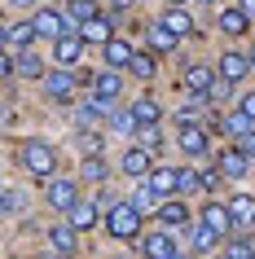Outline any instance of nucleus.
<instances>
[{
  "label": "nucleus",
  "instance_id": "obj_1",
  "mask_svg": "<svg viewBox=\"0 0 255 259\" xmlns=\"http://www.w3.org/2000/svg\"><path fill=\"white\" fill-rule=\"evenodd\" d=\"M106 233L119 237V242H136V237H141V211H136L132 202H115L106 211Z\"/></svg>",
  "mask_w": 255,
  "mask_h": 259
},
{
  "label": "nucleus",
  "instance_id": "obj_2",
  "mask_svg": "<svg viewBox=\"0 0 255 259\" xmlns=\"http://www.w3.org/2000/svg\"><path fill=\"white\" fill-rule=\"evenodd\" d=\"M18 163L27 167L35 180H49L57 171V154H53V145H44V141H27V145L18 150Z\"/></svg>",
  "mask_w": 255,
  "mask_h": 259
},
{
  "label": "nucleus",
  "instance_id": "obj_3",
  "mask_svg": "<svg viewBox=\"0 0 255 259\" xmlns=\"http://www.w3.org/2000/svg\"><path fill=\"white\" fill-rule=\"evenodd\" d=\"M44 97H53V101L66 106V101L80 97V79H75L66 66H62V70H49V75H44Z\"/></svg>",
  "mask_w": 255,
  "mask_h": 259
},
{
  "label": "nucleus",
  "instance_id": "obj_4",
  "mask_svg": "<svg viewBox=\"0 0 255 259\" xmlns=\"http://www.w3.org/2000/svg\"><path fill=\"white\" fill-rule=\"evenodd\" d=\"M84 44H88V40L80 35V27H70L66 35H57V40H53V62L70 70V66H75V62L84 57Z\"/></svg>",
  "mask_w": 255,
  "mask_h": 259
},
{
  "label": "nucleus",
  "instance_id": "obj_5",
  "mask_svg": "<svg viewBox=\"0 0 255 259\" xmlns=\"http://www.w3.org/2000/svg\"><path fill=\"white\" fill-rule=\"evenodd\" d=\"M31 22H35V35H44V40H57V35H66V31H70L66 14H57V9H40Z\"/></svg>",
  "mask_w": 255,
  "mask_h": 259
},
{
  "label": "nucleus",
  "instance_id": "obj_6",
  "mask_svg": "<svg viewBox=\"0 0 255 259\" xmlns=\"http://www.w3.org/2000/svg\"><path fill=\"white\" fill-rule=\"evenodd\" d=\"M75 198H80V189H75L70 180H49V189H44V202L53 206V211H70Z\"/></svg>",
  "mask_w": 255,
  "mask_h": 259
},
{
  "label": "nucleus",
  "instance_id": "obj_7",
  "mask_svg": "<svg viewBox=\"0 0 255 259\" xmlns=\"http://www.w3.org/2000/svg\"><path fill=\"white\" fill-rule=\"evenodd\" d=\"M225 206H229V215H233V229H255V198L251 193H238Z\"/></svg>",
  "mask_w": 255,
  "mask_h": 259
},
{
  "label": "nucleus",
  "instance_id": "obj_8",
  "mask_svg": "<svg viewBox=\"0 0 255 259\" xmlns=\"http://www.w3.org/2000/svg\"><path fill=\"white\" fill-rule=\"evenodd\" d=\"M251 163H255L251 154H242V150H225V154H220V176H225V180H242L246 171H251Z\"/></svg>",
  "mask_w": 255,
  "mask_h": 259
},
{
  "label": "nucleus",
  "instance_id": "obj_9",
  "mask_svg": "<svg viewBox=\"0 0 255 259\" xmlns=\"http://www.w3.org/2000/svg\"><path fill=\"white\" fill-rule=\"evenodd\" d=\"M141 250H145V259H172L180 246H176V237H167V233H150V237H141Z\"/></svg>",
  "mask_w": 255,
  "mask_h": 259
},
{
  "label": "nucleus",
  "instance_id": "obj_10",
  "mask_svg": "<svg viewBox=\"0 0 255 259\" xmlns=\"http://www.w3.org/2000/svg\"><path fill=\"white\" fill-rule=\"evenodd\" d=\"M150 167H154V163H150V150H141V145H136V150H128V154L119 158V171H123V176H132V180L150 176Z\"/></svg>",
  "mask_w": 255,
  "mask_h": 259
},
{
  "label": "nucleus",
  "instance_id": "obj_11",
  "mask_svg": "<svg viewBox=\"0 0 255 259\" xmlns=\"http://www.w3.org/2000/svg\"><path fill=\"white\" fill-rule=\"evenodd\" d=\"M66 224H70V229H80V233H88V229L97 224V202L75 198V202H70V211H66Z\"/></svg>",
  "mask_w": 255,
  "mask_h": 259
},
{
  "label": "nucleus",
  "instance_id": "obj_12",
  "mask_svg": "<svg viewBox=\"0 0 255 259\" xmlns=\"http://www.w3.org/2000/svg\"><path fill=\"white\" fill-rule=\"evenodd\" d=\"M180 150L185 154H194V158H198V154H207V132H202L198 123H180Z\"/></svg>",
  "mask_w": 255,
  "mask_h": 259
},
{
  "label": "nucleus",
  "instance_id": "obj_13",
  "mask_svg": "<svg viewBox=\"0 0 255 259\" xmlns=\"http://www.w3.org/2000/svg\"><path fill=\"white\" fill-rule=\"evenodd\" d=\"M211 83H215V70L211 66H202V62H194V66H189L185 70V93H207V88H211Z\"/></svg>",
  "mask_w": 255,
  "mask_h": 259
},
{
  "label": "nucleus",
  "instance_id": "obj_14",
  "mask_svg": "<svg viewBox=\"0 0 255 259\" xmlns=\"http://www.w3.org/2000/svg\"><path fill=\"white\" fill-rule=\"evenodd\" d=\"M246 70H251V57H246V53H225V57H220V79L238 83Z\"/></svg>",
  "mask_w": 255,
  "mask_h": 259
},
{
  "label": "nucleus",
  "instance_id": "obj_15",
  "mask_svg": "<svg viewBox=\"0 0 255 259\" xmlns=\"http://www.w3.org/2000/svg\"><path fill=\"white\" fill-rule=\"evenodd\" d=\"M49 242H53L57 255H70V250L80 246V229H70V224H53V229H49Z\"/></svg>",
  "mask_w": 255,
  "mask_h": 259
},
{
  "label": "nucleus",
  "instance_id": "obj_16",
  "mask_svg": "<svg viewBox=\"0 0 255 259\" xmlns=\"http://www.w3.org/2000/svg\"><path fill=\"white\" fill-rule=\"evenodd\" d=\"M93 93H97V97H106V101H115V97L123 93L119 70H101V75H93Z\"/></svg>",
  "mask_w": 255,
  "mask_h": 259
},
{
  "label": "nucleus",
  "instance_id": "obj_17",
  "mask_svg": "<svg viewBox=\"0 0 255 259\" xmlns=\"http://www.w3.org/2000/svg\"><path fill=\"white\" fill-rule=\"evenodd\" d=\"M202 224H211L215 233H229V229H233V215H229L225 202H207V206H202Z\"/></svg>",
  "mask_w": 255,
  "mask_h": 259
},
{
  "label": "nucleus",
  "instance_id": "obj_18",
  "mask_svg": "<svg viewBox=\"0 0 255 259\" xmlns=\"http://www.w3.org/2000/svg\"><path fill=\"white\" fill-rule=\"evenodd\" d=\"M132 53H136V49H132L128 40H115V35L106 40V62H110V70H123L128 62H132Z\"/></svg>",
  "mask_w": 255,
  "mask_h": 259
},
{
  "label": "nucleus",
  "instance_id": "obj_19",
  "mask_svg": "<svg viewBox=\"0 0 255 259\" xmlns=\"http://www.w3.org/2000/svg\"><path fill=\"white\" fill-rule=\"evenodd\" d=\"M159 220L167 229H189V206L185 202H159Z\"/></svg>",
  "mask_w": 255,
  "mask_h": 259
},
{
  "label": "nucleus",
  "instance_id": "obj_20",
  "mask_svg": "<svg viewBox=\"0 0 255 259\" xmlns=\"http://www.w3.org/2000/svg\"><path fill=\"white\" fill-rule=\"evenodd\" d=\"M31 40H35V22H14L5 31V49H31Z\"/></svg>",
  "mask_w": 255,
  "mask_h": 259
},
{
  "label": "nucleus",
  "instance_id": "obj_21",
  "mask_svg": "<svg viewBox=\"0 0 255 259\" xmlns=\"http://www.w3.org/2000/svg\"><path fill=\"white\" fill-rule=\"evenodd\" d=\"M163 27L176 31V35H189V31H194V18L185 14V5H172V9L163 14Z\"/></svg>",
  "mask_w": 255,
  "mask_h": 259
},
{
  "label": "nucleus",
  "instance_id": "obj_22",
  "mask_svg": "<svg viewBox=\"0 0 255 259\" xmlns=\"http://www.w3.org/2000/svg\"><path fill=\"white\" fill-rule=\"evenodd\" d=\"M150 189L159 193V198L176 193V171H172V167H150Z\"/></svg>",
  "mask_w": 255,
  "mask_h": 259
},
{
  "label": "nucleus",
  "instance_id": "obj_23",
  "mask_svg": "<svg viewBox=\"0 0 255 259\" xmlns=\"http://www.w3.org/2000/svg\"><path fill=\"white\" fill-rule=\"evenodd\" d=\"M246 27H251V18L242 9H220V31L225 35H246Z\"/></svg>",
  "mask_w": 255,
  "mask_h": 259
},
{
  "label": "nucleus",
  "instance_id": "obj_24",
  "mask_svg": "<svg viewBox=\"0 0 255 259\" xmlns=\"http://www.w3.org/2000/svg\"><path fill=\"white\" fill-rule=\"evenodd\" d=\"M194 250H198V255H215V250H220V233H215L211 224H198V229H194Z\"/></svg>",
  "mask_w": 255,
  "mask_h": 259
},
{
  "label": "nucleus",
  "instance_id": "obj_25",
  "mask_svg": "<svg viewBox=\"0 0 255 259\" xmlns=\"http://www.w3.org/2000/svg\"><path fill=\"white\" fill-rule=\"evenodd\" d=\"M93 18H97L93 0H70V5H66V22H70V27H84V22H93Z\"/></svg>",
  "mask_w": 255,
  "mask_h": 259
},
{
  "label": "nucleus",
  "instance_id": "obj_26",
  "mask_svg": "<svg viewBox=\"0 0 255 259\" xmlns=\"http://www.w3.org/2000/svg\"><path fill=\"white\" fill-rule=\"evenodd\" d=\"M145 35H150V49H154V53H167V49H176V31H167L163 22L145 27Z\"/></svg>",
  "mask_w": 255,
  "mask_h": 259
},
{
  "label": "nucleus",
  "instance_id": "obj_27",
  "mask_svg": "<svg viewBox=\"0 0 255 259\" xmlns=\"http://www.w3.org/2000/svg\"><path fill=\"white\" fill-rule=\"evenodd\" d=\"M14 70H18V75H27V79H44V62L31 53V49H22V53H18Z\"/></svg>",
  "mask_w": 255,
  "mask_h": 259
},
{
  "label": "nucleus",
  "instance_id": "obj_28",
  "mask_svg": "<svg viewBox=\"0 0 255 259\" xmlns=\"http://www.w3.org/2000/svg\"><path fill=\"white\" fill-rule=\"evenodd\" d=\"M132 114H136V123H159L163 119V106L154 101V97H136V101H132Z\"/></svg>",
  "mask_w": 255,
  "mask_h": 259
},
{
  "label": "nucleus",
  "instance_id": "obj_29",
  "mask_svg": "<svg viewBox=\"0 0 255 259\" xmlns=\"http://www.w3.org/2000/svg\"><path fill=\"white\" fill-rule=\"evenodd\" d=\"M106 171H110V167H106V158H101V154H88V158L80 163V176L93 180V185H101V180H106Z\"/></svg>",
  "mask_w": 255,
  "mask_h": 259
},
{
  "label": "nucleus",
  "instance_id": "obj_30",
  "mask_svg": "<svg viewBox=\"0 0 255 259\" xmlns=\"http://www.w3.org/2000/svg\"><path fill=\"white\" fill-rule=\"evenodd\" d=\"M154 66H159V62H154V53H132V62H128V75H132V79H150V75H154Z\"/></svg>",
  "mask_w": 255,
  "mask_h": 259
},
{
  "label": "nucleus",
  "instance_id": "obj_31",
  "mask_svg": "<svg viewBox=\"0 0 255 259\" xmlns=\"http://www.w3.org/2000/svg\"><path fill=\"white\" fill-rule=\"evenodd\" d=\"M80 35H84V40H101V44H106L110 40V18L97 14L93 22H84V27H80Z\"/></svg>",
  "mask_w": 255,
  "mask_h": 259
},
{
  "label": "nucleus",
  "instance_id": "obj_32",
  "mask_svg": "<svg viewBox=\"0 0 255 259\" xmlns=\"http://www.w3.org/2000/svg\"><path fill=\"white\" fill-rule=\"evenodd\" d=\"M136 145H141V150H163V137H159V127H154V123H141V127H136Z\"/></svg>",
  "mask_w": 255,
  "mask_h": 259
},
{
  "label": "nucleus",
  "instance_id": "obj_33",
  "mask_svg": "<svg viewBox=\"0 0 255 259\" xmlns=\"http://www.w3.org/2000/svg\"><path fill=\"white\" fill-rule=\"evenodd\" d=\"M159 202H163V198H159L154 189H150V185H141V189H136V198H132V206H136V211H159Z\"/></svg>",
  "mask_w": 255,
  "mask_h": 259
},
{
  "label": "nucleus",
  "instance_id": "obj_34",
  "mask_svg": "<svg viewBox=\"0 0 255 259\" xmlns=\"http://www.w3.org/2000/svg\"><path fill=\"white\" fill-rule=\"evenodd\" d=\"M225 259H255V246L246 242V237H233V242L225 246Z\"/></svg>",
  "mask_w": 255,
  "mask_h": 259
},
{
  "label": "nucleus",
  "instance_id": "obj_35",
  "mask_svg": "<svg viewBox=\"0 0 255 259\" xmlns=\"http://www.w3.org/2000/svg\"><path fill=\"white\" fill-rule=\"evenodd\" d=\"M246 127H251V119H246V114H229V119H220V132H233V137H242V132H246Z\"/></svg>",
  "mask_w": 255,
  "mask_h": 259
},
{
  "label": "nucleus",
  "instance_id": "obj_36",
  "mask_svg": "<svg viewBox=\"0 0 255 259\" xmlns=\"http://www.w3.org/2000/svg\"><path fill=\"white\" fill-rule=\"evenodd\" d=\"M198 185H202L198 171H189V167H185V171H176V193H189V189H198Z\"/></svg>",
  "mask_w": 255,
  "mask_h": 259
},
{
  "label": "nucleus",
  "instance_id": "obj_37",
  "mask_svg": "<svg viewBox=\"0 0 255 259\" xmlns=\"http://www.w3.org/2000/svg\"><path fill=\"white\" fill-rule=\"evenodd\" d=\"M238 150H242V154H251V158H255V123H251V127H246V132L238 137Z\"/></svg>",
  "mask_w": 255,
  "mask_h": 259
},
{
  "label": "nucleus",
  "instance_id": "obj_38",
  "mask_svg": "<svg viewBox=\"0 0 255 259\" xmlns=\"http://www.w3.org/2000/svg\"><path fill=\"white\" fill-rule=\"evenodd\" d=\"M14 202H18L14 189H0V215H5V211H14Z\"/></svg>",
  "mask_w": 255,
  "mask_h": 259
},
{
  "label": "nucleus",
  "instance_id": "obj_39",
  "mask_svg": "<svg viewBox=\"0 0 255 259\" xmlns=\"http://www.w3.org/2000/svg\"><path fill=\"white\" fill-rule=\"evenodd\" d=\"M242 114L255 123V93H251V97H242Z\"/></svg>",
  "mask_w": 255,
  "mask_h": 259
},
{
  "label": "nucleus",
  "instance_id": "obj_40",
  "mask_svg": "<svg viewBox=\"0 0 255 259\" xmlns=\"http://www.w3.org/2000/svg\"><path fill=\"white\" fill-rule=\"evenodd\" d=\"M84 150H88V154H97V150H101V141H97L93 132H84Z\"/></svg>",
  "mask_w": 255,
  "mask_h": 259
},
{
  "label": "nucleus",
  "instance_id": "obj_41",
  "mask_svg": "<svg viewBox=\"0 0 255 259\" xmlns=\"http://www.w3.org/2000/svg\"><path fill=\"white\" fill-rule=\"evenodd\" d=\"M220 180H225V176H220V171H202V185H207V189H215Z\"/></svg>",
  "mask_w": 255,
  "mask_h": 259
},
{
  "label": "nucleus",
  "instance_id": "obj_42",
  "mask_svg": "<svg viewBox=\"0 0 255 259\" xmlns=\"http://www.w3.org/2000/svg\"><path fill=\"white\" fill-rule=\"evenodd\" d=\"M14 70V62H9V49H0V75H9Z\"/></svg>",
  "mask_w": 255,
  "mask_h": 259
},
{
  "label": "nucleus",
  "instance_id": "obj_43",
  "mask_svg": "<svg viewBox=\"0 0 255 259\" xmlns=\"http://www.w3.org/2000/svg\"><path fill=\"white\" fill-rule=\"evenodd\" d=\"M238 9H242V14H246V18H255V0H242Z\"/></svg>",
  "mask_w": 255,
  "mask_h": 259
},
{
  "label": "nucleus",
  "instance_id": "obj_44",
  "mask_svg": "<svg viewBox=\"0 0 255 259\" xmlns=\"http://www.w3.org/2000/svg\"><path fill=\"white\" fill-rule=\"evenodd\" d=\"M128 5H132V0H110V9H128Z\"/></svg>",
  "mask_w": 255,
  "mask_h": 259
},
{
  "label": "nucleus",
  "instance_id": "obj_45",
  "mask_svg": "<svg viewBox=\"0 0 255 259\" xmlns=\"http://www.w3.org/2000/svg\"><path fill=\"white\" fill-rule=\"evenodd\" d=\"M14 5H18V9H31V5H35V0H14Z\"/></svg>",
  "mask_w": 255,
  "mask_h": 259
},
{
  "label": "nucleus",
  "instance_id": "obj_46",
  "mask_svg": "<svg viewBox=\"0 0 255 259\" xmlns=\"http://www.w3.org/2000/svg\"><path fill=\"white\" fill-rule=\"evenodd\" d=\"M172 259H189V255H180V250H176V255H172Z\"/></svg>",
  "mask_w": 255,
  "mask_h": 259
},
{
  "label": "nucleus",
  "instance_id": "obj_47",
  "mask_svg": "<svg viewBox=\"0 0 255 259\" xmlns=\"http://www.w3.org/2000/svg\"><path fill=\"white\" fill-rule=\"evenodd\" d=\"M251 66H255V49H251Z\"/></svg>",
  "mask_w": 255,
  "mask_h": 259
},
{
  "label": "nucleus",
  "instance_id": "obj_48",
  "mask_svg": "<svg viewBox=\"0 0 255 259\" xmlns=\"http://www.w3.org/2000/svg\"><path fill=\"white\" fill-rule=\"evenodd\" d=\"M40 259H57V255H40Z\"/></svg>",
  "mask_w": 255,
  "mask_h": 259
},
{
  "label": "nucleus",
  "instance_id": "obj_49",
  "mask_svg": "<svg viewBox=\"0 0 255 259\" xmlns=\"http://www.w3.org/2000/svg\"><path fill=\"white\" fill-rule=\"evenodd\" d=\"M198 5H211V0H198Z\"/></svg>",
  "mask_w": 255,
  "mask_h": 259
},
{
  "label": "nucleus",
  "instance_id": "obj_50",
  "mask_svg": "<svg viewBox=\"0 0 255 259\" xmlns=\"http://www.w3.org/2000/svg\"><path fill=\"white\" fill-rule=\"evenodd\" d=\"M176 5H185V0H176Z\"/></svg>",
  "mask_w": 255,
  "mask_h": 259
}]
</instances>
